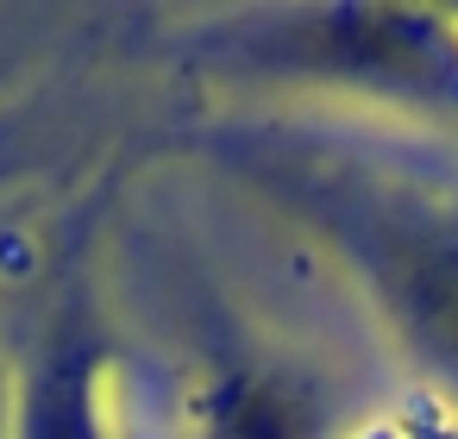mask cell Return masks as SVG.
<instances>
[{
  "label": "cell",
  "mask_w": 458,
  "mask_h": 439,
  "mask_svg": "<svg viewBox=\"0 0 458 439\" xmlns=\"http://www.w3.org/2000/svg\"><path fill=\"white\" fill-rule=\"evenodd\" d=\"M370 270L414 345L458 370V232L433 220H383L370 232Z\"/></svg>",
  "instance_id": "cell-1"
}]
</instances>
